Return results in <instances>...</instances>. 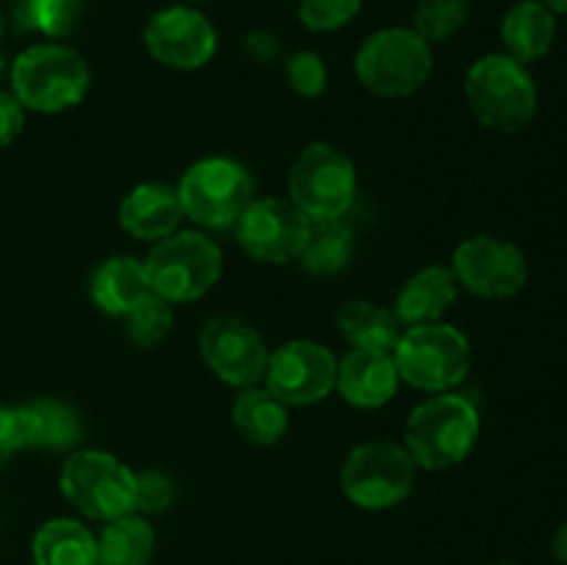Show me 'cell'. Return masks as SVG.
<instances>
[{
  "instance_id": "obj_1",
  "label": "cell",
  "mask_w": 567,
  "mask_h": 565,
  "mask_svg": "<svg viewBox=\"0 0 567 565\" xmlns=\"http://www.w3.org/2000/svg\"><path fill=\"white\" fill-rule=\"evenodd\" d=\"M465 97L485 127L518 133L537 116V86L526 64L507 53L482 55L465 75Z\"/></svg>"
},
{
  "instance_id": "obj_2",
  "label": "cell",
  "mask_w": 567,
  "mask_h": 565,
  "mask_svg": "<svg viewBox=\"0 0 567 565\" xmlns=\"http://www.w3.org/2000/svg\"><path fill=\"white\" fill-rule=\"evenodd\" d=\"M480 438V410L460 393H437L410 413L404 449L421 469H452L463 463Z\"/></svg>"
},
{
  "instance_id": "obj_3",
  "label": "cell",
  "mask_w": 567,
  "mask_h": 565,
  "mask_svg": "<svg viewBox=\"0 0 567 565\" xmlns=\"http://www.w3.org/2000/svg\"><path fill=\"white\" fill-rule=\"evenodd\" d=\"M89 64L78 50L66 44H33L17 55L11 66V86L22 109L39 114H59L72 109L86 94Z\"/></svg>"
},
{
  "instance_id": "obj_4",
  "label": "cell",
  "mask_w": 567,
  "mask_h": 565,
  "mask_svg": "<svg viewBox=\"0 0 567 565\" xmlns=\"http://www.w3.org/2000/svg\"><path fill=\"white\" fill-rule=\"evenodd\" d=\"M153 294L166 302H192L208 294L221 275V249L197 230L172 233L155 242L144 260Z\"/></svg>"
},
{
  "instance_id": "obj_5",
  "label": "cell",
  "mask_w": 567,
  "mask_h": 565,
  "mask_svg": "<svg viewBox=\"0 0 567 565\" xmlns=\"http://www.w3.org/2000/svg\"><path fill=\"white\" fill-rule=\"evenodd\" d=\"M399 377L419 391L443 393L465 380L471 369V343L457 327L432 321L399 336L393 349Z\"/></svg>"
},
{
  "instance_id": "obj_6",
  "label": "cell",
  "mask_w": 567,
  "mask_h": 565,
  "mask_svg": "<svg viewBox=\"0 0 567 565\" xmlns=\"http://www.w3.org/2000/svg\"><path fill=\"white\" fill-rule=\"evenodd\" d=\"M360 83L382 97H408L432 75V48L413 28H382L354 59Z\"/></svg>"
},
{
  "instance_id": "obj_7",
  "label": "cell",
  "mask_w": 567,
  "mask_h": 565,
  "mask_svg": "<svg viewBox=\"0 0 567 565\" xmlns=\"http://www.w3.org/2000/svg\"><path fill=\"white\" fill-rule=\"evenodd\" d=\"M59 485L66 502L86 518L114 521L136 513V474L100 449L72 454L61 469Z\"/></svg>"
},
{
  "instance_id": "obj_8",
  "label": "cell",
  "mask_w": 567,
  "mask_h": 565,
  "mask_svg": "<svg viewBox=\"0 0 567 565\" xmlns=\"http://www.w3.org/2000/svg\"><path fill=\"white\" fill-rule=\"evenodd\" d=\"M288 192L310 222L341 219L358 192L352 158L332 144H308L293 161Z\"/></svg>"
},
{
  "instance_id": "obj_9",
  "label": "cell",
  "mask_w": 567,
  "mask_h": 565,
  "mask_svg": "<svg viewBox=\"0 0 567 565\" xmlns=\"http://www.w3.org/2000/svg\"><path fill=\"white\" fill-rule=\"evenodd\" d=\"M183 214L192 216L203 227H230L238 216L247 210L255 199V183L247 166L225 155H210L197 161L192 170L183 175L181 186Z\"/></svg>"
},
{
  "instance_id": "obj_10",
  "label": "cell",
  "mask_w": 567,
  "mask_h": 565,
  "mask_svg": "<svg viewBox=\"0 0 567 565\" xmlns=\"http://www.w3.org/2000/svg\"><path fill=\"white\" fill-rule=\"evenodd\" d=\"M415 485V460L399 443L371 441L349 452L341 469L343 496L360 510L402 504Z\"/></svg>"
},
{
  "instance_id": "obj_11",
  "label": "cell",
  "mask_w": 567,
  "mask_h": 565,
  "mask_svg": "<svg viewBox=\"0 0 567 565\" xmlns=\"http://www.w3.org/2000/svg\"><path fill=\"white\" fill-rule=\"evenodd\" d=\"M449 269L460 286L482 299L515 297L529 280L526 255L513 242L496 236H474L460 244Z\"/></svg>"
},
{
  "instance_id": "obj_12",
  "label": "cell",
  "mask_w": 567,
  "mask_h": 565,
  "mask_svg": "<svg viewBox=\"0 0 567 565\" xmlns=\"http://www.w3.org/2000/svg\"><path fill=\"white\" fill-rule=\"evenodd\" d=\"M310 219L291 199H252L236 222V236L244 253L264 264L297 260L308 238Z\"/></svg>"
},
{
  "instance_id": "obj_13",
  "label": "cell",
  "mask_w": 567,
  "mask_h": 565,
  "mask_svg": "<svg viewBox=\"0 0 567 565\" xmlns=\"http://www.w3.org/2000/svg\"><path fill=\"white\" fill-rule=\"evenodd\" d=\"M338 360L316 341H288L269 355L266 388L282 404H316L336 388Z\"/></svg>"
},
{
  "instance_id": "obj_14",
  "label": "cell",
  "mask_w": 567,
  "mask_h": 565,
  "mask_svg": "<svg viewBox=\"0 0 567 565\" xmlns=\"http://www.w3.org/2000/svg\"><path fill=\"white\" fill-rule=\"evenodd\" d=\"M205 363L219 380L236 388H249L264 380L269 349L249 321L238 316H216L199 332Z\"/></svg>"
},
{
  "instance_id": "obj_15",
  "label": "cell",
  "mask_w": 567,
  "mask_h": 565,
  "mask_svg": "<svg viewBox=\"0 0 567 565\" xmlns=\"http://www.w3.org/2000/svg\"><path fill=\"white\" fill-rule=\"evenodd\" d=\"M144 44L150 53L175 70H197L216 53V31L197 9L172 6L158 11L144 28Z\"/></svg>"
},
{
  "instance_id": "obj_16",
  "label": "cell",
  "mask_w": 567,
  "mask_h": 565,
  "mask_svg": "<svg viewBox=\"0 0 567 565\" xmlns=\"http://www.w3.org/2000/svg\"><path fill=\"white\" fill-rule=\"evenodd\" d=\"M396 360L391 352L377 349H352L338 360L336 388L347 402L358 408H382L399 391Z\"/></svg>"
},
{
  "instance_id": "obj_17",
  "label": "cell",
  "mask_w": 567,
  "mask_h": 565,
  "mask_svg": "<svg viewBox=\"0 0 567 565\" xmlns=\"http://www.w3.org/2000/svg\"><path fill=\"white\" fill-rule=\"evenodd\" d=\"M183 216L186 214L177 188L158 181L131 188L120 205V225L142 242H161L172 236Z\"/></svg>"
},
{
  "instance_id": "obj_18",
  "label": "cell",
  "mask_w": 567,
  "mask_h": 565,
  "mask_svg": "<svg viewBox=\"0 0 567 565\" xmlns=\"http://www.w3.org/2000/svg\"><path fill=\"white\" fill-rule=\"evenodd\" d=\"M457 299V277L449 266H424L415 271L399 291L393 316L399 325H432L441 321V316Z\"/></svg>"
},
{
  "instance_id": "obj_19",
  "label": "cell",
  "mask_w": 567,
  "mask_h": 565,
  "mask_svg": "<svg viewBox=\"0 0 567 565\" xmlns=\"http://www.w3.org/2000/svg\"><path fill=\"white\" fill-rule=\"evenodd\" d=\"M557 39V14L540 0H520L504 14L502 42L507 55L520 64H532L548 55Z\"/></svg>"
},
{
  "instance_id": "obj_20",
  "label": "cell",
  "mask_w": 567,
  "mask_h": 565,
  "mask_svg": "<svg viewBox=\"0 0 567 565\" xmlns=\"http://www.w3.org/2000/svg\"><path fill=\"white\" fill-rule=\"evenodd\" d=\"M153 294L144 260L111 258L97 266L92 277V299L103 314L127 316L142 299Z\"/></svg>"
},
{
  "instance_id": "obj_21",
  "label": "cell",
  "mask_w": 567,
  "mask_h": 565,
  "mask_svg": "<svg viewBox=\"0 0 567 565\" xmlns=\"http://www.w3.org/2000/svg\"><path fill=\"white\" fill-rule=\"evenodd\" d=\"M20 415L22 449H70L81 438V419L75 410L59 399H33L17 408Z\"/></svg>"
},
{
  "instance_id": "obj_22",
  "label": "cell",
  "mask_w": 567,
  "mask_h": 565,
  "mask_svg": "<svg viewBox=\"0 0 567 565\" xmlns=\"http://www.w3.org/2000/svg\"><path fill=\"white\" fill-rule=\"evenodd\" d=\"M33 565H97V537L75 518H50L33 535Z\"/></svg>"
},
{
  "instance_id": "obj_23",
  "label": "cell",
  "mask_w": 567,
  "mask_h": 565,
  "mask_svg": "<svg viewBox=\"0 0 567 565\" xmlns=\"http://www.w3.org/2000/svg\"><path fill=\"white\" fill-rule=\"evenodd\" d=\"M233 424L255 446H271L288 430V404H282L269 388H241L233 402Z\"/></svg>"
},
{
  "instance_id": "obj_24",
  "label": "cell",
  "mask_w": 567,
  "mask_h": 565,
  "mask_svg": "<svg viewBox=\"0 0 567 565\" xmlns=\"http://www.w3.org/2000/svg\"><path fill=\"white\" fill-rule=\"evenodd\" d=\"M155 554V530L142 513L105 521L97 535V565H150Z\"/></svg>"
},
{
  "instance_id": "obj_25",
  "label": "cell",
  "mask_w": 567,
  "mask_h": 565,
  "mask_svg": "<svg viewBox=\"0 0 567 565\" xmlns=\"http://www.w3.org/2000/svg\"><path fill=\"white\" fill-rule=\"evenodd\" d=\"M338 330L354 349H377V352H393L402 336L393 310L365 299H352L338 310Z\"/></svg>"
},
{
  "instance_id": "obj_26",
  "label": "cell",
  "mask_w": 567,
  "mask_h": 565,
  "mask_svg": "<svg viewBox=\"0 0 567 565\" xmlns=\"http://www.w3.org/2000/svg\"><path fill=\"white\" fill-rule=\"evenodd\" d=\"M354 233L341 219L310 222L305 247L299 249L297 260L310 275H336L352 260Z\"/></svg>"
},
{
  "instance_id": "obj_27",
  "label": "cell",
  "mask_w": 567,
  "mask_h": 565,
  "mask_svg": "<svg viewBox=\"0 0 567 565\" xmlns=\"http://www.w3.org/2000/svg\"><path fill=\"white\" fill-rule=\"evenodd\" d=\"M471 0H419L413 31L426 42H446L468 22Z\"/></svg>"
},
{
  "instance_id": "obj_28",
  "label": "cell",
  "mask_w": 567,
  "mask_h": 565,
  "mask_svg": "<svg viewBox=\"0 0 567 565\" xmlns=\"http://www.w3.org/2000/svg\"><path fill=\"white\" fill-rule=\"evenodd\" d=\"M172 325H175L172 302H166L158 294H150L147 299H142L125 316V332L136 347H155V343H161L169 336Z\"/></svg>"
},
{
  "instance_id": "obj_29",
  "label": "cell",
  "mask_w": 567,
  "mask_h": 565,
  "mask_svg": "<svg viewBox=\"0 0 567 565\" xmlns=\"http://www.w3.org/2000/svg\"><path fill=\"white\" fill-rule=\"evenodd\" d=\"M83 0H22V25L44 37H66L78 25Z\"/></svg>"
},
{
  "instance_id": "obj_30",
  "label": "cell",
  "mask_w": 567,
  "mask_h": 565,
  "mask_svg": "<svg viewBox=\"0 0 567 565\" xmlns=\"http://www.w3.org/2000/svg\"><path fill=\"white\" fill-rule=\"evenodd\" d=\"M363 0H302L299 3V20L310 31H338L354 20Z\"/></svg>"
},
{
  "instance_id": "obj_31",
  "label": "cell",
  "mask_w": 567,
  "mask_h": 565,
  "mask_svg": "<svg viewBox=\"0 0 567 565\" xmlns=\"http://www.w3.org/2000/svg\"><path fill=\"white\" fill-rule=\"evenodd\" d=\"M286 75L293 92L302 94V97H316V94L324 92L327 86L324 61L316 53H310V50H299V53H293L291 59H288Z\"/></svg>"
},
{
  "instance_id": "obj_32",
  "label": "cell",
  "mask_w": 567,
  "mask_h": 565,
  "mask_svg": "<svg viewBox=\"0 0 567 565\" xmlns=\"http://www.w3.org/2000/svg\"><path fill=\"white\" fill-rule=\"evenodd\" d=\"M175 502V485L161 471H147V474H136V513L155 515L164 513Z\"/></svg>"
},
{
  "instance_id": "obj_33",
  "label": "cell",
  "mask_w": 567,
  "mask_h": 565,
  "mask_svg": "<svg viewBox=\"0 0 567 565\" xmlns=\"http://www.w3.org/2000/svg\"><path fill=\"white\" fill-rule=\"evenodd\" d=\"M22 122H25V109L20 100L14 94L0 92V147H9L20 136Z\"/></svg>"
},
{
  "instance_id": "obj_34",
  "label": "cell",
  "mask_w": 567,
  "mask_h": 565,
  "mask_svg": "<svg viewBox=\"0 0 567 565\" xmlns=\"http://www.w3.org/2000/svg\"><path fill=\"white\" fill-rule=\"evenodd\" d=\"M17 449H22L20 415H17V408H0V463L11 458Z\"/></svg>"
},
{
  "instance_id": "obj_35",
  "label": "cell",
  "mask_w": 567,
  "mask_h": 565,
  "mask_svg": "<svg viewBox=\"0 0 567 565\" xmlns=\"http://www.w3.org/2000/svg\"><path fill=\"white\" fill-rule=\"evenodd\" d=\"M244 44H247V53L258 61H271L277 53H280V44H277V39L266 31L249 33L247 42Z\"/></svg>"
},
{
  "instance_id": "obj_36",
  "label": "cell",
  "mask_w": 567,
  "mask_h": 565,
  "mask_svg": "<svg viewBox=\"0 0 567 565\" xmlns=\"http://www.w3.org/2000/svg\"><path fill=\"white\" fill-rule=\"evenodd\" d=\"M551 554H554V559H557V563L567 565V518L557 526V532H554Z\"/></svg>"
},
{
  "instance_id": "obj_37",
  "label": "cell",
  "mask_w": 567,
  "mask_h": 565,
  "mask_svg": "<svg viewBox=\"0 0 567 565\" xmlns=\"http://www.w3.org/2000/svg\"><path fill=\"white\" fill-rule=\"evenodd\" d=\"M540 3H546L554 14H567V0H540Z\"/></svg>"
},
{
  "instance_id": "obj_38",
  "label": "cell",
  "mask_w": 567,
  "mask_h": 565,
  "mask_svg": "<svg viewBox=\"0 0 567 565\" xmlns=\"http://www.w3.org/2000/svg\"><path fill=\"white\" fill-rule=\"evenodd\" d=\"M3 70H6V59H3V53H0V75H3Z\"/></svg>"
},
{
  "instance_id": "obj_39",
  "label": "cell",
  "mask_w": 567,
  "mask_h": 565,
  "mask_svg": "<svg viewBox=\"0 0 567 565\" xmlns=\"http://www.w3.org/2000/svg\"><path fill=\"white\" fill-rule=\"evenodd\" d=\"M0 33H3V11H0Z\"/></svg>"
},
{
  "instance_id": "obj_40",
  "label": "cell",
  "mask_w": 567,
  "mask_h": 565,
  "mask_svg": "<svg viewBox=\"0 0 567 565\" xmlns=\"http://www.w3.org/2000/svg\"><path fill=\"white\" fill-rule=\"evenodd\" d=\"M493 565H518V563H493Z\"/></svg>"
}]
</instances>
